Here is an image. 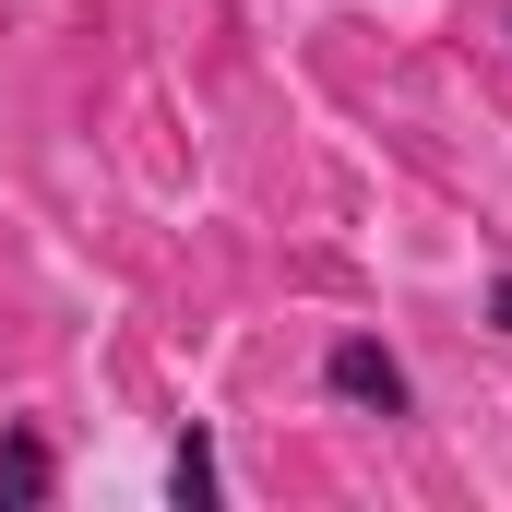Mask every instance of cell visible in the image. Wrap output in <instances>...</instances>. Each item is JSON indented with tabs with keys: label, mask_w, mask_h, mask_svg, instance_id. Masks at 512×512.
Listing matches in <instances>:
<instances>
[{
	"label": "cell",
	"mask_w": 512,
	"mask_h": 512,
	"mask_svg": "<svg viewBox=\"0 0 512 512\" xmlns=\"http://www.w3.org/2000/svg\"><path fill=\"white\" fill-rule=\"evenodd\" d=\"M60 489V453H48V429H0V512H36Z\"/></svg>",
	"instance_id": "cell-2"
},
{
	"label": "cell",
	"mask_w": 512,
	"mask_h": 512,
	"mask_svg": "<svg viewBox=\"0 0 512 512\" xmlns=\"http://www.w3.org/2000/svg\"><path fill=\"white\" fill-rule=\"evenodd\" d=\"M167 489H179V512H215V501H227V465H215V441H203V429L167 453Z\"/></svg>",
	"instance_id": "cell-3"
},
{
	"label": "cell",
	"mask_w": 512,
	"mask_h": 512,
	"mask_svg": "<svg viewBox=\"0 0 512 512\" xmlns=\"http://www.w3.org/2000/svg\"><path fill=\"white\" fill-rule=\"evenodd\" d=\"M322 393L358 405V417H417V382H405V358H393L382 334H334L322 346Z\"/></svg>",
	"instance_id": "cell-1"
},
{
	"label": "cell",
	"mask_w": 512,
	"mask_h": 512,
	"mask_svg": "<svg viewBox=\"0 0 512 512\" xmlns=\"http://www.w3.org/2000/svg\"><path fill=\"white\" fill-rule=\"evenodd\" d=\"M489 322H501V334H512V274H489Z\"/></svg>",
	"instance_id": "cell-4"
}]
</instances>
